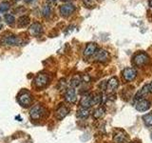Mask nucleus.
<instances>
[{
    "instance_id": "30",
    "label": "nucleus",
    "mask_w": 152,
    "mask_h": 143,
    "mask_svg": "<svg viewBox=\"0 0 152 143\" xmlns=\"http://www.w3.org/2000/svg\"><path fill=\"white\" fill-rule=\"evenodd\" d=\"M3 28V26H2V24H0V30H1V29Z\"/></svg>"
},
{
    "instance_id": "25",
    "label": "nucleus",
    "mask_w": 152,
    "mask_h": 143,
    "mask_svg": "<svg viewBox=\"0 0 152 143\" xmlns=\"http://www.w3.org/2000/svg\"><path fill=\"white\" fill-rule=\"evenodd\" d=\"M5 20H6V22L8 24H12L14 22L15 18H14V16L12 15V14H6V15H5Z\"/></svg>"
},
{
    "instance_id": "17",
    "label": "nucleus",
    "mask_w": 152,
    "mask_h": 143,
    "mask_svg": "<svg viewBox=\"0 0 152 143\" xmlns=\"http://www.w3.org/2000/svg\"><path fill=\"white\" fill-rule=\"evenodd\" d=\"M91 99H92L91 94H85L80 100V106L82 108L88 109L89 107H91Z\"/></svg>"
},
{
    "instance_id": "26",
    "label": "nucleus",
    "mask_w": 152,
    "mask_h": 143,
    "mask_svg": "<svg viewBox=\"0 0 152 143\" xmlns=\"http://www.w3.org/2000/svg\"><path fill=\"white\" fill-rule=\"evenodd\" d=\"M10 8V5L8 2H2L0 3V12H6Z\"/></svg>"
},
{
    "instance_id": "24",
    "label": "nucleus",
    "mask_w": 152,
    "mask_h": 143,
    "mask_svg": "<svg viewBox=\"0 0 152 143\" xmlns=\"http://www.w3.org/2000/svg\"><path fill=\"white\" fill-rule=\"evenodd\" d=\"M51 13V8L50 7V5H44V7L42 9V14L43 16L48 17L50 16Z\"/></svg>"
},
{
    "instance_id": "23",
    "label": "nucleus",
    "mask_w": 152,
    "mask_h": 143,
    "mask_svg": "<svg viewBox=\"0 0 152 143\" xmlns=\"http://www.w3.org/2000/svg\"><path fill=\"white\" fill-rule=\"evenodd\" d=\"M28 22H30V18H28V16L23 15L18 19V27H25L28 25Z\"/></svg>"
},
{
    "instance_id": "32",
    "label": "nucleus",
    "mask_w": 152,
    "mask_h": 143,
    "mask_svg": "<svg viewBox=\"0 0 152 143\" xmlns=\"http://www.w3.org/2000/svg\"><path fill=\"white\" fill-rule=\"evenodd\" d=\"M63 1H69V0H63Z\"/></svg>"
},
{
    "instance_id": "27",
    "label": "nucleus",
    "mask_w": 152,
    "mask_h": 143,
    "mask_svg": "<svg viewBox=\"0 0 152 143\" xmlns=\"http://www.w3.org/2000/svg\"><path fill=\"white\" fill-rule=\"evenodd\" d=\"M149 86H150V92L152 93V81L149 83Z\"/></svg>"
},
{
    "instance_id": "28",
    "label": "nucleus",
    "mask_w": 152,
    "mask_h": 143,
    "mask_svg": "<svg viewBox=\"0 0 152 143\" xmlns=\"http://www.w3.org/2000/svg\"><path fill=\"white\" fill-rule=\"evenodd\" d=\"M25 1H26V2H28V3H30V2H33V1H35V0H25Z\"/></svg>"
},
{
    "instance_id": "9",
    "label": "nucleus",
    "mask_w": 152,
    "mask_h": 143,
    "mask_svg": "<svg viewBox=\"0 0 152 143\" xmlns=\"http://www.w3.org/2000/svg\"><path fill=\"white\" fill-rule=\"evenodd\" d=\"M113 142L114 143H127L128 142V136L125 132L119 130V131L114 133Z\"/></svg>"
},
{
    "instance_id": "7",
    "label": "nucleus",
    "mask_w": 152,
    "mask_h": 143,
    "mask_svg": "<svg viewBox=\"0 0 152 143\" xmlns=\"http://www.w3.org/2000/svg\"><path fill=\"white\" fill-rule=\"evenodd\" d=\"M119 87V80L116 76H112L108 79V81L107 82V94H113L115 93V91L117 90V88Z\"/></svg>"
},
{
    "instance_id": "18",
    "label": "nucleus",
    "mask_w": 152,
    "mask_h": 143,
    "mask_svg": "<svg viewBox=\"0 0 152 143\" xmlns=\"http://www.w3.org/2000/svg\"><path fill=\"white\" fill-rule=\"evenodd\" d=\"M104 114H106V110L103 107H98L96 108L93 111V114H92V116L95 118V119H100L102 118Z\"/></svg>"
},
{
    "instance_id": "29",
    "label": "nucleus",
    "mask_w": 152,
    "mask_h": 143,
    "mask_svg": "<svg viewBox=\"0 0 152 143\" xmlns=\"http://www.w3.org/2000/svg\"><path fill=\"white\" fill-rule=\"evenodd\" d=\"M149 6H150V8L152 9V0H149Z\"/></svg>"
},
{
    "instance_id": "31",
    "label": "nucleus",
    "mask_w": 152,
    "mask_h": 143,
    "mask_svg": "<svg viewBox=\"0 0 152 143\" xmlns=\"http://www.w3.org/2000/svg\"><path fill=\"white\" fill-rule=\"evenodd\" d=\"M50 1H51V2H55V1H56V0H50Z\"/></svg>"
},
{
    "instance_id": "22",
    "label": "nucleus",
    "mask_w": 152,
    "mask_h": 143,
    "mask_svg": "<svg viewBox=\"0 0 152 143\" xmlns=\"http://www.w3.org/2000/svg\"><path fill=\"white\" fill-rule=\"evenodd\" d=\"M142 120H144L145 124L148 127H152V113L146 114L142 116Z\"/></svg>"
},
{
    "instance_id": "16",
    "label": "nucleus",
    "mask_w": 152,
    "mask_h": 143,
    "mask_svg": "<svg viewBox=\"0 0 152 143\" xmlns=\"http://www.w3.org/2000/svg\"><path fill=\"white\" fill-rule=\"evenodd\" d=\"M69 108H66V106H60L58 109L56 110V112H55V116L57 119H59V120H61V119H63L65 116H66V114H69Z\"/></svg>"
},
{
    "instance_id": "21",
    "label": "nucleus",
    "mask_w": 152,
    "mask_h": 143,
    "mask_svg": "<svg viewBox=\"0 0 152 143\" xmlns=\"http://www.w3.org/2000/svg\"><path fill=\"white\" fill-rule=\"evenodd\" d=\"M89 114H90V112L88 109L81 107L77 111V116L79 118H87L89 116Z\"/></svg>"
},
{
    "instance_id": "20",
    "label": "nucleus",
    "mask_w": 152,
    "mask_h": 143,
    "mask_svg": "<svg viewBox=\"0 0 152 143\" xmlns=\"http://www.w3.org/2000/svg\"><path fill=\"white\" fill-rule=\"evenodd\" d=\"M81 83H82V78H81V76L79 75H75L73 76L72 78H71L70 80V87H72V88H77L79 87V86L81 85Z\"/></svg>"
},
{
    "instance_id": "19",
    "label": "nucleus",
    "mask_w": 152,
    "mask_h": 143,
    "mask_svg": "<svg viewBox=\"0 0 152 143\" xmlns=\"http://www.w3.org/2000/svg\"><path fill=\"white\" fill-rule=\"evenodd\" d=\"M103 100V95L102 94H95L92 95V99H91V106H99L100 104L102 103Z\"/></svg>"
},
{
    "instance_id": "4",
    "label": "nucleus",
    "mask_w": 152,
    "mask_h": 143,
    "mask_svg": "<svg viewBox=\"0 0 152 143\" xmlns=\"http://www.w3.org/2000/svg\"><path fill=\"white\" fill-rule=\"evenodd\" d=\"M123 78L125 79L126 82H131L137 77V71L132 68V67H127V68L124 69L122 72Z\"/></svg>"
},
{
    "instance_id": "6",
    "label": "nucleus",
    "mask_w": 152,
    "mask_h": 143,
    "mask_svg": "<svg viewBox=\"0 0 152 143\" xmlns=\"http://www.w3.org/2000/svg\"><path fill=\"white\" fill-rule=\"evenodd\" d=\"M45 114V110L41 105H35L34 107H32L31 112H30V116L33 119V120H38L40 119Z\"/></svg>"
},
{
    "instance_id": "1",
    "label": "nucleus",
    "mask_w": 152,
    "mask_h": 143,
    "mask_svg": "<svg viewBox=\"0 0 152 143\" xmlns=\"http://www.w3.org/2000/svg\"><path fill=\"white\" fill-rule=\"evenodd\" d=\"M149 61V56L145 52H139L133 57V64L137 67H144Z\"/></svg>"
},
{
    "instance_id": "2",
    "label": "nucleus",
    "mask_w": 152,
    "mask_h": 143,
    "mask_svg": "<svg viewBox=\"0 0 152 143\" xmlns=\"http://www.w3.org/2000/svg\"><path fill=\"white\" fill-rule=\"evenodd\" d=\"M49 81H50L49 75L41 73V74H38L35 76L34 80H33V83H34V86L36 88L42 89V88L46 87V86L48 85V83H49Z\"/></svg>"
},
{
    "instance_id": "14",
    "label": "nucleus",
    "mask_w": 152,
    "mask_h": 143,
    "mask_svg": "<svg viewBox=\"0 0 152 143\" xmlns=\"http://www.w3.org/2000/svg\"><path fill=\"white\" fill-rule=\"evenodd\" d=\"M30 32L33 36H38L40 35L41 33L43 32V27L40 23L35 22V23H32L31 27H30Z\"/></svg>"
},
{
    "instance_id": "3",
    "label": "nucleus",
    "mask_w": 152,
    "mask_h": 143,
    "mask_svg": "<svg viewBox=\"0 0 152 143\" xmlns=\"http://www.w3.org/2000/svg\"><path fill=\"white\" fill-rule=\"evenodd\" d=\"M18 102L22 105L23 107H28L32 102V97L31 94L27 92V91H24L21 92L20 94L18 95Z\"/></svg>"
},
{
    "instance_id": "12",
    "label": "nucleus",
    "mask_w": 152,
    "mask_h": 143,
    "mask_svg": "<svg viewBox=\"0 0 152 143\" xmlns=\"http://www.w3.org/2000/svg\"><path fill=\"white\" fill-rule=\"evenodd\" d=\"M75 12V6L73 4H65L60 7V13L63 16H69Z\"/></svg>"
},
{
    "instance_id": "8",
    "label": "nucleus",
    "mask_w": 152,
    "mask_h": 143,
    "mask_svg": "<svg viewBox=\"0 0 152 143\" xmlns=\"http://www.w3.org/2000/svg\"><path fill=\"white\" fill-rule=\"evenodd\" d=\"M65 100L68 103L70 104H74L77 100V94H76V92L74 88L72 87H69L66 90L65 92Z\"/></svg>"
},
{
    "instance_id": "5",
    "label": "nucleus",
    "mask_w": 152,
    "mask_h": 143,
    "mask_svg": "<svg viewBox=\"0 0 152 143\" xmlns=\"http://www.w3.org/2000/svg\"><path fill=\"white\" fill-rule=\"evenodd\" d=\"M93 58L95 61L100 62V63H104L109 59V54L107 51L100 49L95 52V54L93 55Z\"/></svg>"
},
{
    "instance_id": "33",
    "label": "nucleus",
    "mask_w": 152,
    "mask_h": 143,
    "mask_svg": "<svg viewBox=\"0 0 152 143\" xmlns=\"http://www.w3.org/2000/svg\"><path fill=\"white\" fill-rule=\"evenodd\" d=\"M0 20H1V16H0Z\"/></svg>"
},
{
    "instance_id": "11",
    "label": "nucleus",
    "mask_w": 152,
    "mask_h": 143,
    "mask_svg": "<svg viewBox=\"0 0 152 143\" xmlns=\"http://www.w3.org/2000/svg\"><path fill=\"white\" fill-rule=\"evenodd\" d=\"M1 42L4 45H11V46L18 45L20 44V38L16 35H7L2 38Z\"/></svg>"
},
{
    "instance_id": "13",
    "label": "nucleus",
    "mask_w": 152,
    "mask_h": 143,
    "mask_svg": "<svg viewBox=\"0 0 152 143\" xmlns=\"http://www.w3.org/2000/svg\"><path fill=\"white\" fill-rule=\"evenodd\" d=\"M150 86L149 84H145L142 87L141 90H139V92H138L135 95V99L136 100H141V99H145V97H146L147 94H150Z\"/></svg>"
},
{
    "instance_id": "15",
    "label": "nucleus",
    "mask_w": 152,
    "mask_h": 143,
    "mask_svg": "<svg viewBox=\"0 0 152 143\" xmlns=\"http://www.w3.org/2000/svg\"><path fill=\"white\" fill-rule=\"evenodd\" d=\"M96 51H97V45L95 43H88L84 50V55L87 57L92 56Z\"/></svg>"
},
{
    "instance_id": "10",
    "label": "nucleus",
    "mask_w": 152,
    "mask_h": 143,
    "mask_svg": "<svg viewBox=\"0 0 152 143\" xmlns=\"http://www.w3.org/2000/svg\"><path fill=\"white\" fill-rule=\"evenodd\" d=\"M150 107H151V103L147 99L138 100V102L135 105V108L138 112H146L150 109Z\"/></svg>"
}]
</instances>
